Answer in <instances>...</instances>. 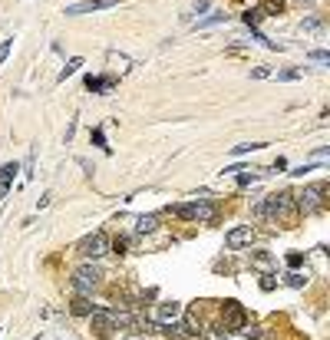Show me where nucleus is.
Here are the masks:
<instances>
[{"instance_id":"1","label":"nucleus","mask_w":330,"mask_h":340,"mask_svg":"<svg viewBox=\"0 0 330 340\" xmlns=\"http://www.w3.org/2000/svg\"><path fill=\"white\" fill-rule=\"evenodd\" d=\"M258 215H267V218H284V221H291V215H294V195L291 192H277V195H267L258 205Z\"/></svg>"},{"instance_id":"2","label":"nucleus","mask_w":330,"mask_h":340,"mask_svg":"<svg viewBox=\"0 0 330 340\" xmlns=\"http://www.w3.org/2000/svg\"><path fill=\"white\" fill-rule=\"evenodd\" d=\"M109 251V238H106V231H93V235H86L83 241L76 244V254L79 258H102V254Z\"/></svg>"},{"instance_id":"3","label":"nucleus","mask_w":330,"mask_h":340,"mask_svg":"<svg viewBox=\"0 0 330 340\" xmlns=\"http://www.w3.org/2000/svg\"><path fill=\"white\" fill-rule=\"evenodd\" d=\"M175 215H178V218H185V221H211V218H215V205L205 202V198H198V202L178 205Z\"/></svg>"},{"instance_id":"4","label":"nucleus","mask_w":330,"mask_h":340,"mask_svg":"<svg viewBox=\"0 0 330 340\" xmlns=\"http://www.w3.org/2000/svg\"><path fill=\"white\" fill-rule=\"evenodd\" d=\"M324 192H327V185H324V182H317V185H307L300 195L294 198V205H297L300 211H307V215H310V211H320V208H324V198H320Z\"/></svg>"},{"instance_id":"5","label":"nucleus","mask_w":330,"mask_h":340,"mask_svg":"<svg viewBox=\"0 0 330 340\" xmlns=\"http://www.w3.org/2000/svg\"><path fill=\"white\" fill-rule=\"evenodd\" d=\"M221 320H225V334H228V330H244L248 327V310H244L238 301H225Z\"/></svg>"},{"instance_id":"6","label":"nucleus","mask_w":330,"mask_h":340,"mask_svg":"<svg viewBox=\"0 0 330 340\" xmlns=\"http://www.w3.org/2000/svg\"><path fill=\"white\" fill-rule=\"evenodd\" d=\"M89 324H93V334L96 337H112V330H116V310H93L89 314Z\"/></svg>"},{"instance_id":"7","label":"nucleus","mask_w":330,"mask_h":340,"mask_svg":"<svg viewBox=\"0 0 330 340\" xmlns=\"http://www.w3.org/2000/svg\"><path fill=\"white\" fill-rule=\"evenodd\" d=\"M99 268L96 264H83L79 271H73V287H76L79 294H86V291H93V287L99 284Z\"/></svg>"},{"instance_id":"8","label":"nucleus","mask_w":330,"mask_h":340,"mask_svg":"<svg viewBox=\"0 0 330 340\" xmlns=\"http://www.w3.org/2000/svg\"><path fill=\"white\" fill-rule=\"evenodd\" d=\"M106 7H119V0H83V3H69V7H66V13H69V17H79V13L106 10Z\"/></svg>"},{"instance_id":"9","label":"nucleus","mask_w":330,"mask_h":340,"mask_svg":"<svg viewBox=\"0 0 330 340\" xmlns=\"http://www.w3.org/2000/svg\"><path fill=\"white\" fill-rule=\"evenodd\" d=\"M251 238H254V228H251V225H238V228L228 231L225 244H228L231 251H238V248H244V244H251Z\"/></svg>"},{"instance_id":"10","label":"nucleus","mask_w":330,"mask_h":340,"mask_svg":"<svg viewBox=\"0 0 330 340\" xmlns=\"http://www.w3.org/2000/svg\"><path fill=\"white\" fill-rule=\"evenodd\" d=\"M182 317V304H178V301H162V304H159V307H155V320H159V324H175V320Z\"/></svg>"},{"instance_id":"11","label":"nucleus","mask_w":330,"mask_h":340,"mask_svg":"<svg viewBox=\"0 0 330 340\" xmlns=\"http://www.w3.org/2000/svg\"><path fill=\"white\" fill-rule=\"evenodd\" d=\"M69 310H73V314H76V317H89V314H93V304H89V297L86 294H76L73 297V301H69Z\"/></svg>"},{"instance_id":"12","label":"nucleus","mask_w":330,"mask_h":340,"mask_svg":"<svg viewBox=\"0 0 330 340\" xmlns=\"http://www.w3.org/2000/svg\"><path fill=\"white\" fill-rule=\"evenodd\" d=\"M112 83H116L112 76H89L86 79V89H93V93H109Z\"/></svg>"},{"instance_id":"13","label":"nucleus","mask_w":330,"mask_h":340,"mask_svg":"<svg viewBox=\"0 0 330 340\" xmlns=\"http://www.w3.org/2000/svg\"><path fill=\"white\" fill-rule=\"evenodd\" d=\"M155 225H159V215H142V218H135V231H139V235L155 231Z\"/></svg>"},{"instance_id":"14","label":"nucleus","mask_w":330,"mask_h":340,"mask_svg":"<svg viewBox=\"0 0 330 340\" xmlns=\"http://www.w3.org/2000/svg\"><path fill=\"white\" fill-rule=\"evenodd\" d=\"M79 66H83V60H79V56H76V60H69V63L60 69V83H63V79H69V76H73V73L79 69Z\"/></svg>"},{"instance_id":"15","label":"nucleus","mask_w":330,"mask_h":340,"mask_svg":"<svg viewBox=\"0 0 330 340\" xmlns=\"http://www.w3.org/2000/svg\"><path fill=\"white\" fill-rule=\"evenodd\" d=\"M228 20V13H211L205 20H198V30H205V27H215V23H225Z\"/></svg>"},{"instance_id":"16","label":"nucleus","mask_w":330,"mask_h":340,"mask_svg":"<svg viewBox=\"0 0 330 340\" xmlns=\"http://www.w3.org/2000/svg\"><path fill=\"white\" fill-rule=\"evenodd\" d=\"M300 76H304V69H297V66H294V69H281V73H277L281 83H291V79H300Z\"/></svg>"},{"instance_id":"17","label":"nucleus","mask_w":330,"mask_h":340,"mask_svg":"<svg viewBox=\"0 0 330 340\" xmlns=\"http://www.w3.org/2000/svg\"><path fill=\"white\" fill-rule=\"evenodd\" d=\"M251 182H258V172H251V169H241V172H238V185H251Z\"/></svg>"},{"instance_id":"18","label":"nucleus","mask_w":330,"mask_h":340,"mask_svg":"<svg viewBox=\"0 0 330 340\" xmlns=\"http://www.w3.org/2000/svg\"><path fill=\"white\" fill-rule=\"evenodd\" d=\"M284 281H287V287H304V284H307V277L300 274V271H291Z\"/></svg>"},{"instance_id":"19","label":"nucleus","mask_w":330,"mask_h":340,"mask_svg":"<svg viewBox=\"0 0 330 340\" xmlns=\"http://www.w3.org/2000/svg\"><path fill=\"white\" fill-rule=\"evenodd\" d=\"M254 149H264V142H241V145H234L231 152H234V155H244V152H254Z\"/></svg>"},{"instance_id":"20","label":"nucleus","mask_w":330,"mask_h":340,"mask_svg":"<svg viewBox=\"0 0 330 340\" xmlns=\"http://www.w3.org/2000/svg\"><path fill=\"white\" fill-rule=\"evenodd\" d=\"M17 175V165H0V182H13Z\"/></svg>"},{"instance_id":"21","label":"nucleus","mask_w":330,"mask_h":340,"mask_svg":"<svg viewBox=\"0 0 330 340\" xmlns=\"http://www.w3.org/2000/svg\"><path fill=\"white\" fill-rule=\"evenodd\" d=\"M261 17H264V10H248V13H244V23H248V27H258Z\"/></svg>"},{"instance_id":"22","label":"nucleus","mask_w":330,"mask_h":340,"mask_svg":"<svg viewBox=\"0 0 330 340\" xmlns=\"http://www.w3.org/2000/svg\"><path fill=\"white\" fill-rule=\"evenodd\" d=\"M10 50H13V36H10V40H3V43H0V66L7 63V56H10Z\"/></svg>"},{"instance_id":"23","label":"nucleus","mask_w":330,"mask_h":340,"mask_svg":"<svg viewBox=\"0 0 330 340\" xmlns=\"http://www.w3.org/2000/svg\"><path fill=\"white\" fill-rule=\"evenodd\" d=\"M310 60H314V63H330V53H327V50H310Z\"/></svg>"},{"instance_id":"24","label":"nucleus","mask_w":330,"mask_h":340,"mask_svg":"<svg viewBox=\"0 0 330 340\" xmlns=\"http://www.w3.org/2000/svg\"><path fill=\"white\" fill-rule=\"evenodd\" d=\"M93 142H96L99 149H106V152H109V145H106V136H102V129H93Z\"/></svg>"},{"instance_id":"25","label":"nucleus","mask_w":330,"mask_h":340,"mask_svg":"<svg viewBox=\"0 0 330 340\" xmlns=\"http://www.w3.org/2000/svg\"><path fill=\"white\" fill-rule=\"evenodd\" d=\"M304 30H307V33H317V30H320V20H317V17H307V20H304Z\"/></svg>"},{"instance_id":"26","label":"nucleus","mask_w":330,"mask_h":340,"mask_svg":"<svg viewBox=\"0 0 330 340\" xmlns=\"http://www.w3.org/2000/svg\"><path fill=\"white\" fill-rule=\"evenodd\" d=\"M287 264H291V268H300V264H304V254H287Z\"/></svg>"},{"instance_id":"27","label":"nucleus","mask_w":330,"mask_h":340,"mask_svg":"<svg viewBox=\"0 0 330 340\" xmlns=\"http://www.w3.org/2000/svg\"><path fill=\"white\" fill-rule=\"evenodd\" d=\"M254 264H261V268H267V264H271V254H261V251H258V254H254Z\"/></svg>"},{"instance_id":"28","label":"nucleus","mask_w":330,"mask_h":340,"mask_svg":"<svg viewBox=\"0 0 330 340\" xmlns=\"http://www.w3.org/2000/svg\"><path fill=\"white\" fill-rule=\"evenodd\" d=\"M267 73H271V69H267V66H258V69H254L251 76H254V79H264V76H267Z\"/></svg>"},{"instance_id":"29","label":"nucleus","mask_w":330,"mask_h":340,"mask_svg":"<svg viewBox=\"0 0 330 340\" xmlns=\"http://www.w3.org/2000/svg\"><path fill=\"white\" fill-rule=\"evenodd\" d=\"M208 10V0H195V13H205Z\"/></svg>"},{"instance_id":"30","label":"nucleus","mask_w":330,"mask_h":340,"mask_svg":"<svg viewBox=\"0 0 330 340\" xmlns=\"http://www.w3.org/2000/svg\"><path fill=\"white\" fill-rule=\"evenodd\" d=\"M7 192H10V182H0V202L7 198Z\"/></svg>"}]
</instances>
